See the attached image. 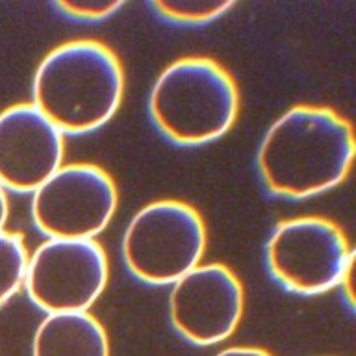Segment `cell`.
I'll return each instance as SVG.
<instances>
[{
  "label": "cell",
  "instance_id": "1",
  "mask_svg": "<svg viewBox=\"0 0 356 356\" xmlns=\"http://www.w3.org/2000/svg\"><path fill=\"white\" fill-rule=\"evenodd\" d=\"M353 122L328 106L295 104L261 139L256 165L277 197L308 199L349 177L355 163Z\"/></svg>",
  "mask_w": 356,
  "mask_h": 356
},
{
  "label": "cell",
  "instance_id": "2",
  "mask_svg": "<svg viewBox=\"0 0 356 356\" xmlns=\"http://www.w3.org/2000/svg\"><path fill=\"white\" fill-rule=\"evenodd\" d=\"M124 95L121 60L102 41L72 39L44 56L32 104L63 134H88L115 115Z\"/></svg>",
  "mask_w": 356,
  "mask_h": 356
},
{
  "label": "cell",
  "instance_id": "3",
  "mask_svg": "<svg viewBox=\"0 0 356 356\" xmlns=\"http://www.w3.org/2000/svg\"><path fill=\"white\" fill-rule=\"evenodd\" d=\"M149 113L156 128L172 143H211L238 119L239 89L217 60L184 56L158 74L150 89Z\"/></svg>",
  "mask_w": 356,
  "mask_h": 356
},
{
  "label": "cell",
  "instance_id": "4",
  "mask_svg": "<svg viewBox=\"0 0 356 356\" xmlns=\"http://www.w3.org/2000/svg\"><path fill=\"white\" fill-rule=\"evenodd\" d=\"M208 232L189 202L161 199L145 204L122 236V258L141 282L175 284L204 256Z\"/></svg>",
  "mask_w": 356,
  "mask_h": 356
},
{
  "label": "cell",
  "instance_id": "5",
  "mask_svg": "<svg viewBox=\"0 0 356 356\" xmlns=\"http://www.w3.org/2000/svg\"><path fill=\"white\" fill-rule=\"evenodd\" d=\"M267 269L280 286L299 295L336 288L355 260V249L334 221L321 216L284 219L266 247Z\"/></svg>",
  "mask_w": 356,
  "mask_h": 356
},
{
  "label": "cell",
  "instance_id": "6",
  "mask_svg": "<svg viewBox=\"0 0 356 356\" xmlns=\"http://www.w3.org/2000/svg\"><path fill=\"white\" fill-rule=\"evenodd\" d=\"M115 180L97 163L61 165L32 195V219L47 238L95 239L115 216Z\"/></svg>",
  "mask_w": 356,
  "mask_h": 356
},
{
  "label": "cell",
  "instance_id": "7",
  "mask_svg": "<svg viewBox=\"0 0 356 356\" xmlns=\"http://www.w3.org/2000/svg\"><path fill=\"white\" fill-rule=\"evenodd\" d=\"M108 256L97 239L49 238L28 258V297L47 314L88 312L104 293Z\"/></svg>",
  "mask_w": 356,
  "mask_h": 356
},
{
  "label": "cell",
  "instance_id": "8",
  "mask_svg": "<svg viewBox=\"0 0 356 356\" xmlns=\"http://www.w3.org/2000/svg\"><path fill=\"white\" fill-rule=\"evenodd\" d=\"M245 308L243 284L225 264H199L172 284V327L195 345L225 341L238 328Z\"/></svg>",
  "mask_w": 356,
  "mask_h": 356
},
{
  "label": "cell",
  "instance_id": "9",
  "mask_svg": "<svg viewBox=\"0 0 356 356\" xmlns=\"http://www.w3.org/2000/svg\"><path fill=\"white\" fill-rule=\"evenodd\" d=\"M63 136L32 102L0 111V186L33 193L63 165Z\"/></svg>",
  "mask_w": 356,
  "mask_h": 356
},
{
  "label": "cell",
  "instance_id": "10",
  "mask_svg": "<svg viewBox=\"0 0 356 356\" xmlns=\"http://www.w3.org/2000/svg\"><path fill=\"white\" fill-rule=\"evenodd\" d=\"M32 356H110V339L89 312L47 314L33 336Z\"/></svg>",
  "mask_w": 356,
  "mask_h": 356
},
{
  "label": "cell",
  "instance_id": "11",
  "mask_svg": "<svg viewBox=\"0 0 356 356\" xmlns=\"http://www.w3.org/2000/svg\"><path fill=\"white\" fill-rule=\"evenodd\" d=\"M28 250L21 234L0 232V306L21 289L26 278Z\"/></svg>",
  "mask_w": 356,
  "mask_h": 356
},
{
  "label": "cell",
  "instance_id": "12",
  "mask_svg": "<svg viewBox=\"0 0 356 356\" xmlns=\"http://www.w3.org/2000/svg\"><path fill=\"white\" fill-rule=\"evenodd\" d=\"M234 2H206V0H158L150 2V8L160 17L178 24H206L227 15Z\"/></svg>",
  "mask_w": 356,
  "mask_h": 356
},
{
  "label": "cell",
  "instance_id": "13",
  "mask_svg": "<svg viewBox=\"0 0 356 356\" xmlns=\"http://www.w3.org/2000/svg\"><path fill=\"white\" fill-rule=\"evenodd\" d=\"M124 6V2H74V0H61L56 2V8L65 13L67 17L80 19V21H102L108 19L115 11H119Z\"/></svg>",
  "mask_w": 356,
  "mask_h": 356
},
{
  "label": "cell",
  "instance_id": "14",
  "mask_svg": "<svg viewBox=\"0 0 356 356\" xmlns=\"http://www.w3.org/2000/svg\"><path fill=\"white\" fill-rule=\"evenodd\" d=\"M338 286H341V291H343L345 300L349 302L350 310H355V260L350 261L349 267L345 269L343 277H341Z\"/></svg>",
  "mask_w": 356,
  "mask_h": 356
},
{
  "label": "cell",
  "instance_id": "15",
  "mask_svg": "<svg viewBox=\"0 0 356 356\" xmlns=\"http://www.w3.org/2000/svg\"><path fill=\"white\" fill-rule=\"evenodd\" d=\"M216 356H273L266 349L260 347H228V349L217 353Z\"/></svg>",
  "mask_w": 356,
  "mask_h": 356
},
{
  "label": "cell",
  "instance_id": "16",
  "mask_svg": "<svg viewBox=\"0 0 356 356\" xmlns=\"http://www.w3.org/2000/svg\"><path fill=\"white\" fill-rule=\"evenodd\" d=\"M8 216H10V202H8L6 189L0 186V232L4 230L6 221H8Z\"/></svg>",
  "mask_w": 356,
  "mask_h": 356
}]
</instances>
